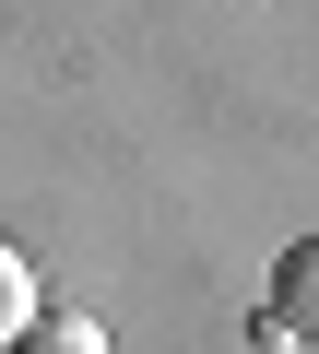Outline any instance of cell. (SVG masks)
Segmentation results:
<instances>
[{
    "instance_id": "6da1fadb",
    "label": "cell",
    "mask_w": 319,
    "mask_h": 354,
    "mask_svg": "<svg viewBox=\"0 0 319 354\" xmlns=\"http://www.w3.org/2000/svg\"><path fill=\"white\" fill-rule=\"evenodd\" d=\"M272 330L319 342V236H295V248L272 260Z\"/></svg>"
},
{
    "instance_id": "7a4b0ae2",
    "label": "cell",
    "mask_w": 319,
    "mask_h": 354,
    "mask_svg": "<svg viewBox=\"0 0 319 354\" xmlns=\"http://www.w3.org/2000/svg\"><path fill=\"white\" fill-rule=\"evenodd\" d=\"M36 319H48V307H36V260H24L12 236H0V354H12V342H24Z\"/></svg>"
},
{
    "instance_id": "3957f363",
    "label": "cell",
    "mask_w": 319,
    "mask_h": 354,
    "mask_svg": "<svg viewBox=\"0 0 319 354\" xmlns=\"http://www.w3.org/2000/svg\"><path fill=\"white\" fill-rule=\"evenodd\" d=\"M12 354H107V330H95V319H71V307H48V319L12 342Z\"/></svg>"
}]
</instances>
